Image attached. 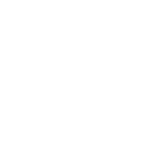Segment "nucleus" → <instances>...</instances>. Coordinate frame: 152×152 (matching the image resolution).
<instances>
[]
</instances>
